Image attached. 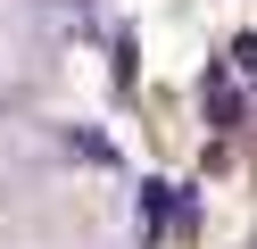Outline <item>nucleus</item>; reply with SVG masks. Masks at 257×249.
Instances as JSON below:
<instances>
[{
    "label": "nucleus",
    "instance_id": "nucleus-1",
    "mask_svg": "<svg viewBox=\"0 0 257 249\" xmlns=\"http://www.w3.org/2000/svg\"><path fill=\"white\" fill-rule=\"evenodd\" d=\"M116 241V191L91 175L17 183L0 208V249H108Z\"/></svg>",
    "mask_w": 257,
    "mask_h": 249
},
{
    "label": "nucleus",
    "instance_id": "nucleus-2",
    "mask_svg": "<svg viewBox=\"0 0 257 249\" xmlns=\"http://www.w3.org/2000/svg\"><path fill=\"white\" fill-rule=\"evenodd\" d=\"M17 75H25V58H17V33L0 25V83H17Z\"/></svg>",
    "mask_w": 257,
    "mask_h": 249
}]
</instances>
